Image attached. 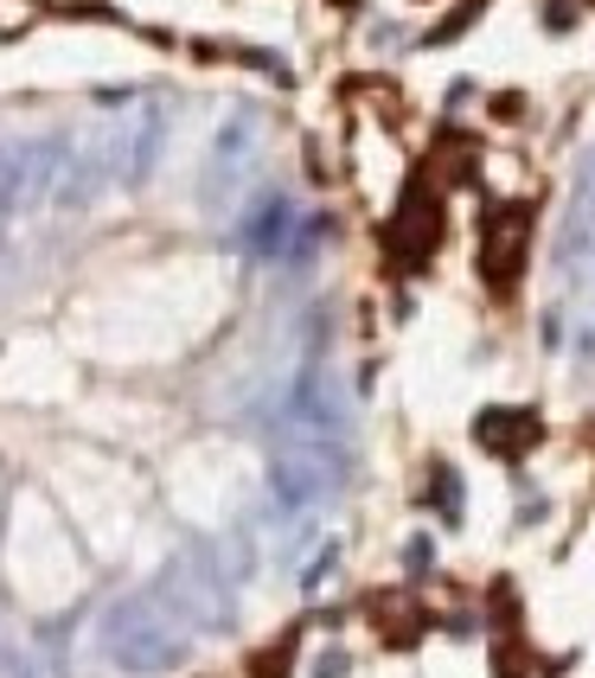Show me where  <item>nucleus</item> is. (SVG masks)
Wrapping results in <instances>:
<instances>
[{
  "instance_id": "nucleus-1",
  "label": "nucleus",
  "mask_w": 595,
  "mask_h": 678,
  "mask_svg": "<svg viewBox=\"0 0 595 678\" xmlns=\"http://www.w3.org/2000/svg\"><path fill=\"white\" fill-rule=\"evenodd\" d=\"M97 641H103V659H110V666H122V673H135V678L173 673V666H187V653H192L187 621L160 602L154 589L115 596V602L103 608Z\"/></svg>"
},
{
  "instance_id": "nucleus-2",
  "label": "nucleus",
  "mask_w": 595,
  "mask_h": 678,
  "mask_svg": "<svg viewBox=\"0 0 595 678\" xmlns=\"http://www.w3.org/2000/svg\"><path fill=\"white\" fill-rule=\"evenodd\" d=\"M231 583H237V576L224 564H212V551L199 544V551H187V557H173V564L160 569V589H154V596L173 608L187 628H212V634H218V628H231Z\"/></svg>"
},
{
  "instance_id": "nucleus-3",
  "label": "nucleus",
  "mask_w": 595,
  "mask_h": 678,
  "mask_svg": "<svg viewBox=\"0 0 595 678\" xmlns=\"http://www.w3.org/2000/svg\"><path fill=\"white\" fill-rule=\"evenodd\" d=\"M474 442L486 454H506V461H525V454L545 442V422L531 410H481L474 416Z\"/></svg>"
},
{
  "instance_id": "nucleus-4",
  "label": "nucleus",
  "mask_w": 595,
  "mask_h": 678,
  "mask_svg": "<svg viewBox=\"0 0 595 678\" xmlns=\"http://www.w3.org/2000/svg\"><path fill=\"white\" fill-rule=\"evenodd\" d=\"M429 506L442 512V526H461V506H468V499H461V474H454V467H436V481H429Z\"/></svg>"
},
{
  "instance_id": "nucleus-5",
  "label": "nucleus",
  "mask_w": 595,
  "mask_h": 678,
  "mask_svg": "<svg viewBox=\"0 0 595 678\" xmlns=\"http://www.w3.org/2000/svg\"><path fill=\"white\" fill-rule=\"evenodd\" d=\"M289 659H295V634H282V641L262 653V659H257V678H282V666H289Z\"/></svg>"
},
{
  "instance_id": "nucleus-6",
  "label": "nucleus",
  "mask_w": 595,
  "mask_h": 678,
  "mask_svg": "<svg viewBox=\"0 0 595 678\" xmlns=\"http://www.w3.org/2000/svg\"><path fill=\"white\" fill-rule=\"evenodd\" d=\"M429 564H436V544H429V538H409V544H404V569H409V576H423Z\"/></svg>"
},
{
  "instance_id": "nucleus-7",
  "label": "nucleus",
  "mask_w": 595,
  "mask_h": 678,
  "mask_svg": "<svg viewBox=\"0 0 595 678\" xmlns=\"http://www.w3.org/2000/svg\"><path fill=\"white\" fill-rule=\"evenodd\" d=\"M346 673H352V659H346L339 646H327V653L314 659V678H346Z\"/></svg>"
}]
</instances>
